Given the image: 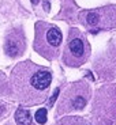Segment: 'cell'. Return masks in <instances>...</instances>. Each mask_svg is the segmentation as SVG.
Returning a JSON list of instances; mask_svg holds the SVG:
<instances>
[{
  "instance_id": "obj_1",
  "label": "cell",
  "mask_w": 116,
  "mask_h": 125,
  "mask_svg": "<svg viewBox=\"0 0 116 125\" xmlns=\"http://www.w3.org/2000/svg\"><path fill=\"white\" fill-rule=\"evenodd\" d=\"M14 91L21 102L40 105L48 98L52 83V72L31 61H23L11 72Z\"/></svg>"
},
{
  "instance_id": "obj_2",
  "label": "cell",
  "mask_w": 116,
  "mask_h": 125,
  "mask_svg": "<svg viewBox=\"0 0 116 125\" xmlns=\"http://www.w3.org/2000/svg\"><path fill=\"white\" fill-rule=\"evenodd\" d=\"M63 34L60 29L47 22L36 23L34 49L40 56L47 60H56L60 54Z\"/></svg>"
},
{
  "instance_id": "obj_3",
  "label": "cell",
  "mask_w": 116,
  "mask_h": 125,
  "mask_svg": "<svg viewBox=\"0 0 116 125\" xmlns=\"http://www.w3.org/2000/svg\"><path fill=\"white\" fill-rule=\"evenodd\" d=\"M89 56H90V44L86 35L78 29H71L62 54L64 65L78 68L88 61Z\"/></svg>"
},
{
  "instance_id": "obj_4",
  "label": "cell",
  "mask_w": 116,
  "mask_h": 125,
  "mask_svg": "<svg viewBox=\"0 0 116 125\" xmlns=\"http://www.w3.org/2000/svg\"><path fill=\"white\" fill-rule=\"evenodd\" d=\"M90 95H91L90 86L86 82L71 83L63 91L62 97H60L56 109V116L83 110L85 106L88 105L89 99H90Z\"/></svg>"
},
{
  "instance_id": "obj_5",
  "label": "cell",
  "mask_w": 116,
  "mask_h": 125,
  "mask_svg": "<svg viewBox=\"0 0 116 125\" xmlns=\"http://www.w3.org/2000/svg\"><path fill=\"white\" fill-rule=\"evenodd\" d=\"M79 21L93 34L101 30H111L116 27V6L82 11L79 14Z\"/></svg>"
},
{
  "instance_id": "obj_6",
  "label": "cell",
  "mask_w": 116,
  "mask_h": 125,
  "mask_svg": "<svg viewBox=\"0 0 116 125\" xmlns=\"http://www.w3.org/2000/svg\"><path fill=\"white\" fill-rule=\"evenodd\" d=\"M26 48V41H25V34H23L22 29H14L10 31L6 37L4 42V50L6 54L10 57H19L22 56Z\"/></svg>"
},
{
  "instance_id": "obj_7",
  "label": "cell",
  "mask_w": 116,
  "mask_h": 125,
  "mask_svg": "<svg viewBox=\"0 0 116 125\" xmlns=\"http://www.w3.org/2000/svg\"><path fill=\"white\" fill-rule=\"evenodd\" d=\"M15 121L18 125H31V114L27 109L19 107L15 112Z\"/></svg>"
},
{
  "instance_id": "obj_8",
  "label": "cell",
  "mask_w": 116,
  "mask_h": 125,
  "mask_svg": "<svg viewBox=\"0 0 116 125\" xmlns=\"http://www.w3.org/2000/svg\"><path fill=\"white\" fill-rule=\"evenodd\" d=\"M47 109H44V107H41L40 110H37L36 112V121L38 122V124L44 125L45 122H47Z\"/></svg>"
},
{
  "instance_id": "obj_9",
  "label": "cell",
  "mask_w": 116,
  "mask_h": 125,
  "mask_svg": "<svg viewBox=\"0 0 116 125\" xmlns=\"http://www.w3.org/2000/svg\"><path fill=\"white\" fill-rule=\"evenodd\" d=\"M59 88H56V90H55V93H53V95H52V98H51L49 99V106H52V105H53V102H55V99H56L57 98V95H59Z\"/></svg>"
}]
</instances>
